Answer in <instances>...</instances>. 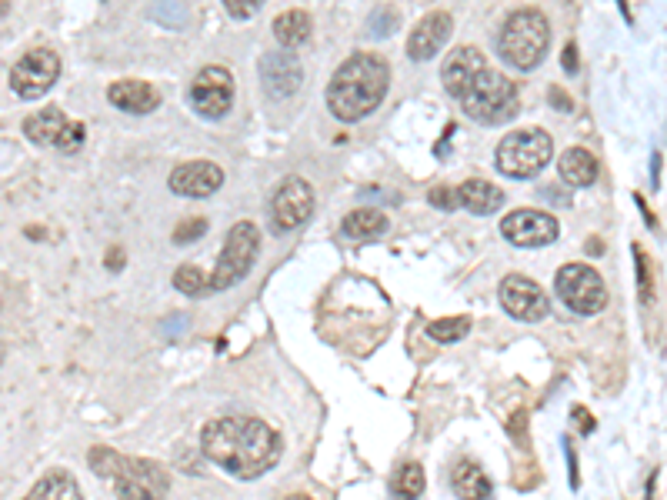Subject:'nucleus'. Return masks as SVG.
<instances>
[{"label": "nucleus", "instance_id": "nucleus-1", "mask_svg": "<svg viewBox=\"0 0 667 500\" xmlns=\"http://www.w3.org/2000/svg\"><path fill=\"white\" fill-rule=\"evenodd\" d=\"M204 457L237 480H254L281 460V437L271 424L247 414L217 417L201 430Z\"/></svg>", "mask_w": 667, "mask_h": 500}, {"label": "nucleus", "instance_id": "nucleus-2", "mask_svg": "<svg viewBox=\"0 0 667 500\" xmlns=\"http://www.w3.org/2000/svg\"><path fill=\"white\" fill-rule=\"evenodd\" d=\"M391 84V67L377 54H351L341 67L334 70L327 84V107L344 124H357L367 114H374L387 97Z\"/></svg>", "mask_w": 667, "mask_h": 500}, {"label": "nucleus", "instance_id": "nucleus-3", "mask_svg": "<svg viewBox=\"0 0 667 500\" xmlns=\"http://www.w3.org/2000/svg\"><path fill=\"white\" fill-rule=\"evenodd\" d=\"M87 464L97 477L111 480L117 500H164L171 490L167 470L147 457H127L111 447H91Z\"/></svg>", "mask_w": 667, "mask_h": 500}, {"label": "nucleus", "instance_id": "nucleus-4", "mask_svg": "<svg viewBox=\"0 0 667 500\" xmlns=\"http://www.w3.org/2000/svg\"><path fill=\"white\" fill-rule=\"evenodd\" d=\"M551 47V24L537 7L514 10L497 34V57L514 70H534Z\"/></svg>", "mask_w": 667, "mask_h": 500}, {"label": "nucleus", "instance_id": "nucleus-5", "mask_svg": "<svg viewBox=\"0 0 667 500\" xmlns=\"http://www.w3.org/2000/svg\"><path fill=\"white\" fill-rule=\"evenodd\" d=\"M461 104L467 110V117L477 120L484 127H497L507 124L517 107H521V94H517V84L511 77L497 74V70H481L474 77V84L467 87V94L461 97Z\"/></svg>", "mask_w": 667, "mask_h": 500}, {"label": "nucleus", "instance_id": "nucleus-6", "mask_svg": "<svg viewBox=\"0 0 667 500\" xmlns=\"http://www.w3.org/2000/svg\"><path fill=\"white\" fill-rule=\"evenodd\" d=\"M551 157H554L551 134L541 130V127H524V130L507 134L501 144H497L494 164L504 177L531 180V177L541 174L547 164H551Z\"/></svg>", "mask_w": 667, "mask_h": 500}, {"label": "nucleus", "instance_id": "nucleus-7", "mask_svg": "<svg viewBox=\"0 0 667 500\" xmlns=\"http://www.w3.org/2000/svg\"><path fill=\"white\" fill-rule=\"evenodd\" d=\"M257 250H261V230H257L251 220H241L227 230V240L221 247V257L207 277V290L217 294V290H231L254 270Z\"/></svg>", "mask_w": 667, "mask_h": 500}, {"label": "nucleus", "instance_id": "nucleus-8", "mask_svg": "<svg viewBox=\"0 0 667 500\" xmlns=\"http://www.w3.org/2000/svg\"><path fill=\"white\" fill-rule=\"evenodd\" d=\"M554 294L581 317H594L607 307V287L591 264H564L554 277Z\"/></svg>", "mask_w": 667, "mask_h": 500}, {"label": "nucleus", "instance_id": "nucleus-9", "mask_svg": "<svg viewBox=\"0 0 667 500\" xmlns=\"http://www.w3.org/2000/svg\"><path fill=\"white\" fill-rule=\"evenodd\" d=\"M61 77V57L51 47H34L17 60L11 70V87L17 97L24 100H41L47 90Z\"/></svg>", "mask_w": 667, "mask_h": 500}, {"label": "nucleus", "instance_id": "nucleus-10", "mask_svg": "<svg viewBox=\"0 0 667 500\" xmlns=\"http://www.w3.org/2000/svg\"><path fill=\"white\" fill-rule=\"evenodd\" d=\"M24 137L41 147H57L64 154H77L84 147L87 130L81 120H67L61 107H44L24 120Z\"/></svg>", "mask_w": 667, "mask_h": 500}, {"label": "nucleus", "instance_id": "nucleus-11", "mask_svg": "<svg viewBox=\"0 0 667 500\" xmlns=\"http://www.w3.org/2000/svg\"><path fill=\"white\" fill-rule=\"evenodd\" d=\"M314 214V187L304 177H284L277 184L271 197V227L281 230H297L307 224Z\"/></svg>", "mask_w": 667, "mask_h": 500}, {"label": "nucleus", "instance_id": "nucleus-12", "mask_svg": "<svg viewBox=\"0 0 667 500\" xmlns=\"http://www.w3.org/2000/svg\"><path fill=\"white\" fill-rule=\"evenodd\" d=\"M191 97L194 110L207 120H221L234 104V74L227 67H204L201 74L191 80Z\"/></svg>", "mask_w": 667, "mask_h": 500}, {"label": "nucleus", "instance_id": "nucleus-13", "mask_svg": "<svg viewBox=\"0 0 667 500\" xmlns=\"http://www.w3.org/2000/svg\"><path fill=\"white\" fill-rule=\"evenodd\" d=\"M497 297H501V307L507 314L524 320V324H537V320H544L547 310H551V300H547L544 287L524 274H507L501 280V287H497Z\"/></svg>", "mask_w": 667, "mask_h": 500}, {"label": "nucleus", "instance_id": "nucleus-14", "mask_svg": "<svg viewBox=\"0 0 667 500\" xmlns=\"http://www.w3.org/2000/svg\"><path fill=\"white\" fill-rule=\"evenodd\" d=\"M501 234L517 247H547L557 240L561 227H557V217L547 214V210L521 207L501 220Z\"/></svg>", "mask_w": 667, "mask_h": 500}, {"label": "nucleus", "instance_id": "nucleus-15", "mask_svg": "<svg viewBox=\"0 0 667 500\" xmlns=\"http://www.w3.org/2000/svg\"><path fill=\"white\" fill-rule=\"evenodd\" d=\"M261 84L267 90V97H274V100L294 97L304 84L301 57L291 54V50H271V54H264L261 57Z\"/></svg>", "mask_w": 667, "mask_h": 500}, {"label": "nucleus", "instance_id": "nucleus-16", "mask_svg": "<svg viewBox=\"0 0 667 500\" xmlns=\"http://www.w3.org/2000/svg\"><path fill=\"white\" fill-rule=\"evenodd\" d=\"M224 184V170L214 160H187V164L174 167L167 177V187L181 197H211Z\"/></svg>", "mask_w": 667, "mask_h": 500}, {"label": "nucleus", "instance_id": "nucleus-17", "mask_svg": "<svg viewBox=\"0 0 667 500\" xmlns=\"http://www.w3.org/2000/svg\"><path fill=\"white\" fill-rule=\"evenodd\" d=\"M454 34V17L447 10H431L427 17H421V24L411 30L407 37V57L411 60H431L441 54V47Z\"/></svg>", "mask_w": 667, "mask_h": 500}, {"label": "nucleus", "instance_id": "nucleus-18", "mask_svg": "<svg viewBox=\"0 0 667 500\" xmlns=\"http://www.w3.org/2000/svg\"><path fill=\"white\" fill-rule=\"evenodd\" d=\"M487 70V60L477 47H457L451 57L444 60L441 67V84L451 97L461 100L467 94V87L474 84V77Z\"/></svg>", "mask_w": 667, "mask_h": 500}, {"label": "nucleus", "instance_id": "nucleus-19", "mask_svg": "<svg viewBox=\"0 0 667 500\" xmlns=\"http://www.w3.org/2000/svg\"><path fill=\"white\" fill-rule=\"evenodd\" d=\"M107 100L117 110H127V114H151V110L161 107V90L147 80H117V84L107 87Z\"/></svg>", "mask_w": 667, "mask_h": 500}, {"label": "nucleus", "instance_id": "nucleus-20", "mask_svg": "<svg viewBox=\"0 0 667 500\" xmlns=\"http://www.w3.org/2000/svg\"><path fill=\"white\" fill-rule=\"evenodd\" d=\"M454 194H457V207L471 210L477 217L497 214V210L504 207V190L494 187L491 180H481V177L464 180L461 187H454Z\"/></svg>", "mask_w": 667, "mask_h": 500}, {"label": "nucleus", "instance_id": "nucleus-21", "mask_svg": "<svg viewBox=\"0 0 667 500\" xmlns=\"http://www.w3.org/2000/svg\"><path fill=\"white\" fill-rule=\"evenodd\" d=\"M451 487L461 500H491L494 484L491 477L484 474V467L477 460H461L451 470Z\"/></svg>", "mask_w": 667, "mask_h": 500}, {"label": "nucleus", "instance_id": "nucleus-22", "mask_svg": "<svg viewBox=\"0 0 667 500\" xmlns=\"http://www.w3.org/2000/svg\"><path fill=\"white\" fill-rule=\"evenodd\" d=\"M557 174L571 187H591L597 180V157L584 147H567L557 160Z\"/></svg>", "mask_w": 667, "mask_h": 500}, {"label": "nucleus", "instance_id": "nucleus-23", "mask_svg": "<svg viewBox=\"0 0 667 500\" xmlns=\"http://www.w3.org/2000/svg\"><path fill=\"white\" fill-rule=\"evenodd\" d=\"M24 500H84V494L67 470H47V474L27 490Z\"/></svg>", "mask_w": 667, "mask_h": 500}, {"label": "nucleus", "instance_id": "nucleus-24", "mask_svg": "<svg viewBox=\"0 0 667 500\" xmlns=\"http://www.w3.org/2000/svg\"><path fill=\"white\" fill-rule=\"evenodd\" d=\"M274 37L281 47H301L311 37V14L307 10H284L281 17H274Z\"/></svg>", "mask_w": 667, "mask_h": 500}, {"label": "nucleus", "instance_id": "nucleus-25", "mask_svg": "<svg viewBox=\"0 0 667 500\" xmlns=\"http://www.w3.org/2000/svg\"><path fill=\"white\" fill-rule=\"evenodd\" d=\"M341 230L347 237H354V240H374V237H381L387 230V217L381 214V210L361 207V210H351V214L344 217Z\"/></svg>", "mask_w": 667, "mask_h": 500}, {"label": "nucleus", "instance_id": "nucleus-26", "mask_svg": "<svg viewBox=\"0 0 667 500\" xmlns=\"http://www.w3.org/2000/svg\"><path fill=\"white\" fill-rule=\"evenodd\" d=\"M424 484H427L424 467L411 460V464L397 467V474L391 477V497L394 500H417L424 494Z\"/></svg>", "mask_w": 667, "mask_h": 500}, {"label": "nucleus", "instance_id": "nucleus-27", "mask_svg": "<svg viewBox=\"0 0 667 500\" xmlns=\"http://www.w3.org/2000/svg\"><path fill=\"white\" fill-rule=\"evenodd\" d=\"M427 334L431 340H441V344H457L471 334V317H441L434 324H427Z\"/></svg>", "mask_w": 667, "mask_h": 500}, {"label": "nucleus", "instance_id": "nucleus-28", "mask_svg": "<svg viewBox=\"0 0 667 500\" xmlns=\"http://www.w3.org/2000/svg\"><path fill=\"white\" fill-rule=\"evenodd\" d=\"M174 287L187 297H207V274L197 264H181L174 270Z\"/></svg>", "mask_w": 667, "mask_h": 500}, {"label": "nucleus", "instance_id": "nucleus-29", "mask_svg": "<svg viewBox=\"0 0 667 500\" xmlns=\"http://www.w3.org/2000/svg\"><path fill=\"white\" fill-rule=\"evenodd\" d=\"M634 260H637V294H641V304H651L654 300V274H651V257L644 254L641 247H634Z\"/></svg>", "mask_w": 667, "mask_h": 500}, {"label": "nucleus", "instance_id": "nucleus-30", "mask_svg": "<svg viewBox=\"0 0 667 500\" xmlns=\"http://www.w3.org/2000/svg\"><path fill=\"white\" fill-rule=\"evenodd\" d=\"M207 234V217H187L174 227V244H194Z\"/></svg>", "mask_w": 667, "mask_h": 500}, {"label": "nucleus", "instance_id": "nucleus-31", "mask_svg": "<svg viewBox=\"0 0 667 500\" xmlns=\"http://www.w3.org/2000/svg\"><path fill=\"white\" fill-rule=\"evenodd\" d=\"M397 10H387V7H377L371 14V37H391L394 27H397Z\"/></svg>", "mask_w": 667, "mask_h": 500}, {"label": "nucleus", "instance_id": "nucleus-32", "mask_svg": "<svg viewBox=\"0 0 667 500\" xmlns=\"http://www.w3.org/2000/svg\"><path fill=\"white\" fill-rule=\"evenodd\" d=\"M427 200H431L434 207H441V210H454V207H457V194H454V187H447V184L434 187L431 194H427Z\"/></svg>", "mask_w": 667, "mask_h": 500}, {"label": "nucleus", "instance_id": "nucleus-33", "mask_svg": "<svg viewBox=\"0 0 667 500\" xmlns=\"http://www.w3.org/2000/svg\"><path fill=\"white\" fill-rule=\"evenodd\" d=\"M257 10H261V4H251V0H227V14L237 17V20L254 17Z\"/></svg>", "mask_w": 667, "mask_h": 500}, {"label": "nucleus", "instance_id": "nucleus-34", "mask_svg": "<svg viewBox=\"0 0 667 500\" xmlns=\"http://www.w3.org/2000/svg\"><path fill=\"white\" fill-rule=\"evenodd\" d=\"M551 104L561 110V114H567V110H574V100L564 94L561 87H551Z\"/></svg>", "mask_w": 667, "mask_h": 500}, {"label": "nucleus", "instance_id": "nucleus-35", "mask_svg": "<svg viewBox=\"0 0 667 500\" xmlns=\"http://www.w3.org/2000/svg\"><path fill=\"white\" fill-rule=\"evenodd\" d=\"M561 67L567 70V74H574V70H577V47H574V44H567V47H564Z\"/></svg>", "mask_w": 667, "mask_h": 500}, {"label": "nucleus", "instance_id": "nucleus-36", "mask_svg": "<svg viewBox=\"0 0 667 500\" xmlns=\"http://www.w3.org/2000/svg\"><path fill=\"white\" fill-rule=\"evenodd\" d=\"M574 417L581 420V434H594V417L584 407H574Z\"/></svg>", "mask_w": 667, "mask_h": 500}, {"label": "nucleus", "instance_id": "nucleus-37", "mask_svg": "<svg viewBox=\"0 0 667 500\" xmlns=\"http://www.w3.org/2000/svg\"><path fill=\"white\" fill-rule=\"evenodd\" d=\"M651 177H654V187L661 184V150L654 154V167H651Z\"/></svg>", "mask_w": 667, "mask_h": 500}, {"label": "nucleus", "instance_id": "nucleus-38", "mask_svg": "<svg viewBox=\"0 0 667 500\" xmlns=\"http://www.w3.org/2000/svg\"><path fill=\"white\" fill-rule=\"evenodd\" d=\"M117 264H124V250H111V254H107V267H117Z\"/></svg>", "mask_w": 667, "mask_h": 500}, {"label": "nucleus", "instance_id": "nucleus-39", "mask_svg": "<svg viewBox=\"0 0 667 500\" xmlns=\"http://www.w3.org/2000/svg\"><path fill=\"white\" fill-rule=\"evenodd\" d=\"M587 250H591V254H604V244H601V240H591V247H587Z\"/></svg>", "mask_w": 667, "mask_h": 500}, {"label": "nucleus", "instance_id": "nucleus-40", "mask_svg": "<svg viewBox=\"0 0 667 500\" xmlns=\"http://www.w3.org/2000/svg\"><path fill=\"white\" fill-rule=\"evenodd\" d=\"M7 10H11V4H7V0H0V17H4Z\"/></svg>", "mask_w": 667, "mask_h": 500}, {"label": "nucleus", "instance_id": "nucleus-41", "mask_svg": "<svg viewBox=\"0 0 667 500\" xmlns=\"http://www.w3.org/2000/svg\"><path fill=\"white\" fill-rule=\"evenodd\" d=\"M291 500H311V497H291Z\"/></svg>", "mask_w": 667, "mask_h": 500}]
</instances>
